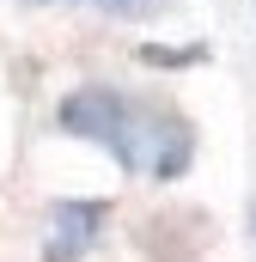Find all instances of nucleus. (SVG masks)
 I'll return each mask as SVG.
<instances>
[{
    "instance_id": "nucleus-1",
    "label": "nucleus",
    "mask_w": 256,
    "mask_h": 262,
    "mask_svg": "<svg viewBox=\"0 0 256 262\" xmlns=\"http://www.w3.org/2000/svg\"><path fill=\"white\" fill-rule=\"evenodd\" d=\"M61 128L104 146L122 171L140 177H183L195 159V128L189 116H177L171 104H146L128 98L116 85H79L61 98Z\"/></svg>"
},
{
    "instance_id": "nucleus-2",
    "label": "nucleus",
    "mask_w": 256,
    "mask_h": 262,
    "mask_svg": "<svg viewBox=\"0 0 256 262\" xmlns=\"http://www.w3.org/2000/svg\"><path fill=\"white\" fill-rule=\"evenodd\" d=\"M98 226H104V201H61L43 232V262H79L98 244Z\"/></svg>"
},
{
    "instance_id": "nucleus-3",
    "label": "nucleus",
    "mask_w": 256,
    "mask_h": 262,
    "mask_svg": "<svg viewBox=\"0 0 256 262\" xmlns=\"http://www.w3.org/2000/svg\"><path fill=\"white\" fill-rule=\"evenodd\" d=\"M31 6H98L110 18H153V12H165V0H31Z\"/></svg>"
}]
</instances>
